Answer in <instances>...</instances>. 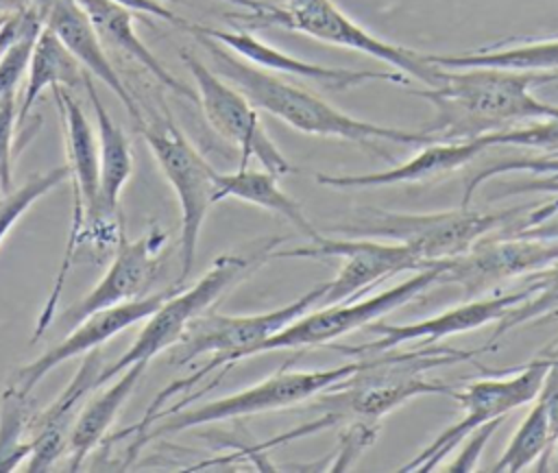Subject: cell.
Masks as SVG:
<instances>
[{
  "label": "cell",
  "mask_w": 558,
  "mask_h": 473,
  "mask_svg": "<svg viewBox=\"0 0 558 473\" xmlns=\"http://www.w3.org/2000/svg\"><path fill=\"white\" fill-rule=\"evenodd\" d=\"M222 198H238L242 203L272 211L279 218L288 220L310 242H318L323 238V233L310 222L303 205L294 196H290L279 185V177L268 170H251L248 166H244L235 172H218L216 203Z\"/></svg>",
  "instance_id": "cell-22"
},
{
  "label": "cell",
  "mask_w": 558,
  "mask_h": 473,
  "mask_svg": "<svg viewBox=\"0 0 558 473\" xmlns=\"http://www.w3.org/2000/svg\"><path fill=\"white\" fill-rule=\"evenodd\" d=\"M35 9V0H0V15H22Z\"/></svg>",
  "instance_id": "cell-35"
},
{
  "label": "cell",
  "mask_w": 558,
  "mask_h": 473,
  "mask_svg": "<svg viewBox=\"0 0 558 473\" xmlns=\"http://www.w3.org/2000/svg\"><path fill=\"white\" fill-rule=\"evenodd\" d=\"M440 262L432 264L427 268L416 270L410 279L386 288L368 299H355L344 303H331V305H316V310H307L299 318H294L290 325H286L275 336L266 338L253 355L279 351V349H296V347H318V344H331L333 340L371 325L373 320L381 318L384 314L405 305L408 301L416 299L421 292L432 288L438 279Z\"/></svg>",
  "instance_id": "cell-12"
},
{
  "label": "cell",
  "mask_w": 558,
  "mask_h": 473,
  "mask_svg": "<svg viewBox=\"0 0 558 473\" xmlns=\"http://www.w3.org/2000/svg\"><path fill=\"white\" fill-rule=\"evenodd\" d=\"M549 349L530 360L510 377H482L466 384L462 390H453L451 397L460 403L462 416L445 427L429 445H425L412 460L399 466V473L434 471L460 442L484 423L506 419L512 410L532 403L538 395L549 368Z\"/></svg>",
  "instance_id": "cell-8"
},
{
  "label": "cell",
  "mask_w": 558,
  "mask_h": 473,
  "mask_svg": "<svg viewBox=\"0 0 558 473\" xmlns=\"http://www.w3.org/2000/svg\"><path fill=\"white\" fill-rule=\"evenodd\" d=\"M547 190H558V183L549 185ZM497 233L536 240H558V196L536 205L527 216L519 220L514 218L512 222L504 225L501 229H497Z\"/></svg>",
  "instance_id": "cell-30"
},
{
  "label": "cell",
  "mask_w": 558,
  "mask_h": 473,
  "mask_svg": "<svg viewBox=\"0 0 558 473\" xmlns=\"http://www.w3.org/2000/svg\"><path fill=\"white\" fill-rule=\"evenodd\" d=\"M179 57L194 78L196 98L205 120L222 140L240 150V168L248 166V159H257L259 166L275 177L296 172L266 133L257 107L235 85L203 63L194 52L181 48Z\"/></svg>",
  "instance_id": "cell-10"
},
{
  "label": "cell",
  "mask_w": 558,
  "mask_h": 473,
  "mask_svg": "<svg viewBox=\"0 0 558 473\" xmlns=\"http://www.w3.org/2000/svg\"><path fill=\"white\" fill-rule=\"evenodd\" d=\"M556 262L558 240L501 235L493 231L466 253L440 262L436 283L458 286L466 299H477L504 281L521 279Z\"/></svg>",
  "instance_id": "cell-13"
},
{
  "label": "cell",
  "mask_w": 558,
  "mask_h": 473,
  "mask_svg": "<svg viewBox=\"0 0 558 473\" xmlns=\"http://www.w3.org/2000/svg\"><path fill=\"white\" fill-rule=\"evenodd\" d=\"M83 87L94 109L96 137H98V168H100V196L105 207L116 214L120 194L133 174V153L126 133L105 109L94 76L83 70Z\"/></svg>",
  "instance_id": "cell-23"
},
{
  "label": "cell",
  "mask_w": 558,
  "mask_h": 473,
  "mask_svg": "<svg viewBox=\"0 0 558 473\" xmlns=\"http://www.w3.org/2000/svg\"><path fill=\"white\" fill-rule=\"evenodd\" d=\"M15 126H17V92H11L4 98H0V183L4 194L11 192Z\"/></svg>",
  "instance_id": "cell-32"
},
{
  "label": "cell",
  "mask_w": 558,
  "mask_h": 473,
  "mask_svg": "<svg viewBox=\"0 0 558 473\" xmlns=\"http://www.w3.org/2000/svg\"><path fill=\"white\" fill-rule=\"evenodd\" d=\"M196 41L207 50L211 57L214 70L227 78L231 85H235L257 109L268 111L270 116L279 118L288 126L307 133V135H320V137H338L353 144H360L364 148H373L379 157L390 159V155L379 144H408V146H425L429 142H436L432 133L418 129H397V126H384L368 120L353 118L340 109H336L331 102H327L323 96L314 94L307 87H301L281 74L262 70L222 44L205 37V35H192Z\"/></svg>",
  "instance_id": "cell-2"
},
{
  "label": "cell",
  "mask_w": 558,
  "mask_h": 473,
  "mask_svg": "<svg viewBox=\"0 0 558 473\" xmlns=\"http://www.w3.org/2000/svg\"><path fill=\"white\" fill-rule=\"evenodd\" d=\"M124 9H129L131 13H146V15H153V17H159V20H166L174 26H181L183 24V17H179L172 9H168V2L170 0H111Z\"/></svg>",
  "instance_id": "cell-34"
},
{
  "label": "cell",
  "mask_w": 558,
  "mask_h": 473,
  "mask_svg": "<svg viewBox=\"0 0 558 473\" xmlns=\"http://www.w3.org/2000/svg\"><path fill=\"white\" fill-rule=\"evenodd\" d=\"M227 2H233L244 9L238 13H229L227 17L238 20L251 28L279 26L331 46L364 52L421 81L425 87H436L440 81L442 68L427 61L425 52H416L405 46L390 44L368 33L364 26L353 22L333 0H281V4H268L259 0H227Z\"/></svg>",
  "instance_id": "cell-3"
},
{
  "label": "cell",
  "mask_w": 558,
  "mask_h": 473,
  "mask_svg": "<svg viewBox=\"0 0 558 473\" xmlns=\"http://www.w3.org/2000/svg\"><path fill=\"white\" fill-rule=\"evenodd\" d=\"M360 366V360H351L347 364L333 366V368H316V371H277L270 377L238 390L229 397H220L214 401H207L203 405H194L187 410L172 412L168 419H163L159 425H155L153 436L163 434H179L190 427L209 425L218 421H231V419H244L266 412H277L283 408L299 405L325 388L333 386L336 381L344 379Z\"/></svg>",
  "instance_id": "cell-9"
},
{
  "label": "cell",
  "mask_w": 558,
  "mask_h": 473,
  "mask_svg": "<svg viewBox=\"0 0 558 473\" xmlns=\"http://www.w3.org/2000/svg\"><path fill=\"white\" fill-rule=\"evenodd\" d=\"M488 150L484 137L471 140H436L423 146L414 157L401 161L392 168L364 172V174H316V181L325 187L336 190H357V187H381V185H399V183H418L429 181L442 174H449L475 157Z\"/></svg>",
  "instance_id": "cell-19"
},
{
  "label": "cell",
  "mask_w": 558,
  "mask_h": 473,
  "mask_svg": "<svg viewBox=\"0 0 558 473\" xmlns=\"http://www.w3.org/2000/svg\"><path fill=\"white\" fill-rule=\"evenodd\" d=\"M504 423V419H495L490 423H484L482 427L473 429L460 445H462V451L460 456L447 466L449 473H466V471H473L475 469V462H480V456L486 447V442L493 438V434L497 432V427Z\"/></svg>",
  "instance_id": "cell-33"
},
{
  "label": "cell",
  "mask_w": 558,
  "mask_h": 473,
  "mask_svg": "<svg viewBox=\"0 0 558 473\" xmlns=\"http://www.w3.org/2000/svg\"><path fill=\"white\" fill-rule=\"evenodd\" d=\"M268 259H342L340 270L327 281V290L318 305L355 301L373 286L403 270L427 268L403 244L373 238H327L307 246L275 248Z\"/></svg>",
  "instance_id": "cell-11"
},
{
  "label": "cell",
  "mask_w": 558,
  "mask_h": 473,
  "mask_svg": "<svg viewBox=\"0 0 558 473\" xmlns=\"http://www.w3.org/2000/svg\"><path fill=\"white\" fill-rule=\"evenodd\" d=\"M163 244L166 233L155 222L150 225L148 233L137 240H129L124 231H120L113 259L109 262L105 275L85 296L61 312L59 323L65 329H72L85 316L98 310L150 294L148 290L155 283L163 262Z\"/></svg>",
  "instance_id": "cell-14"
},
{
  "label": "cell",
  "mask_w": 558,
  "mask_h": 473,
  "mask_svg": "<svg viewBox=\"0 0 558 473\" xmlns=\"http://www.w3.org/2000/svg\"><path fill=\"white\" fill-rule=\"evenodd\" d=\"M78 83H83V68L63 48V44L57 39V35L50 28L41 26V31L33 44L28 68L24 74V89H22V98L17 102V129L26 124V120L33 113V107L39 100L44 89H48V87L52 89L57 85L72 89Z\"/></svg>",
  "instance_id": "cell-24"
},
{
  "label": "cell",
  "mask_w": 558,
  "mask_h": 473,
  "mask_svg": "<svg viewBox=\"0 0 558 473\" xmlns=\"http://www.w3.org/2000/svg\"><path fill=\"white\" fill-rule=\"evenodd\" d=\"M0 192H2V194H4V190H2V183H0Z\"/></svg>",
  "instance_id": "cell-36"
},
{
  "label": "cell",
  "mask_w": 558,
  "mask_h": 473,
  "mask_svg": "<svg viewBox=\"0 0 558 473\" xmlns=\"http://www.w3.org/2000/svg\"><path fill=\"white\" fill-rule=\"evenodd\" d=\"M379 434V423H364V421H349L342 425V434L338 438V451L333 458L331 471H347L357 458L371 447V442Z\"/></svg>",
  "instance_id": "cell-31"
},
{
  "label": "cell",
  "mask_w": 558,
  "mask_h": 473,
  "mask_svg": "<svg viewBox=\"0 0 558 473\" xmlns=\"http://www.w3.org/2000/svg\"><path fill=\"white\" fill-rule=\"evenodd\" d=\"M35 11L39 13L41 24L57 35V39L76 59V63L116 94V98L140 129L146 122L144 113L135 96L124 85L120 72L107 57L105 44L78 0H35Z\"/></svg>",
  "instance_id": "cell-18"
},
{
  "label": "cell",
  "mask_w": 558,
  "mask_h": 473,
  "mask_svg": "<svg viewBox=\"0 0 558 473\" xmlns=\"http://www.w3.org/2000/svg\"><path fill=\"white\" fill-rule=\"evenodd\" d=\"M325 290H327V281L314 286L296 301L262 314L227 316V314L207 310L205 314L194 318L190 327L183 331L181 340L168 349L170 351L168 362L174 366H185L201 355H209V362L203 368H198L192 377L177 381L172 390L187 388L214 371H227L231 364L253 357L255 349L266 338L281 331L286 325H290L294 318H299L307 310L316 307Z\"/></svg>",
  "instance_id": "cell-6"
},
{
  "label": "cell",
  "mask_w": 558,
  "mask_h": 473,
  "mask_svg": "<svg viewBox=\"0 0 558 473\" xmlns=\"http://www.w3.org/2000/svg\"><path fill=\"white\" fill-rule=\"evenodd\" d=\"M440 68H499L517 72H558V37L490 46L462 54H425Z\"/></svg>",
  "instance_id": "cell-25"
},
{
  "label": "cell",
  "mask_w": 558,
  "mask_h": 473,
  "mask_svg": "<svg viewBox=\"0 0 558 473\" xmlns=\"http://www.w3.org/2000/svg\"><path fill=\"white\" fill-rule=\"evenodd\" d=\"M525 207H510L499 211H475L458 207L447 211H388L360 209L349 222L327 227V233L344 238H373L403 244L425 266L451 259L466 253L477 240L512 222Z\"/></svg>",
  "instance_id": "cell-4"
},
{
  "label": "cell",
  "mask_w": 558,
  "mask_h": 473,
  "mask_svg": "<svg viewBox=\"0 0 558 473\" xmlns=\"http://www.w3.org/2000/svg\"><path fill=\"white\" fill-rule=\"evenodd\" d=\"M146 366L148 362L129 364L113 377L109 388L100 390L89 403L83 405L68 432V471H78L83 460L98 447V442L116 421L120 408L140 384Z\"/></svg>",
  "instance_id": "cell-20"
},
{
  "label": "cell",
  "mask_w": 558,
  "mask_h": 473,
  "mask_svg": "<svg viewBox=\"0 0 558 473\" xmlns=\"http://www.w3.org/2000/svg\"><path fill=\"white\" fill-rule=\"evenodd\" d=\"M179 28L190 35H205L262 70L314 81L333 92H344V89L371 83V81H388V83H397V85H408V76L399 70L397 72L349 70V68H329V65L303 61L290 52H283V50L262 41L248 28H216V26L196 24V22H187V20H183V24Z\"/></svg>",
  "instance_id": "cell-15"
},
{
  "label": "cell",
  "mask_w": 558,
  "mask_h": 473,
  "mask_svg": "<svg viewBox=\"0 0 558 473\" xmlns=\"http://www.w3.org/2000/svg\"><path fill=\"white\" fill-rule=\"evenodd\" d=\"M554 456L551 434H549V412L547 403L536 395L532 399V408L519 423L497 464L490 469L493 473H519L530 466L534 471H547L549 460Z\"/></svg>",
  "instance_id": "cell-26"
},
{
  "label": "cell",
  "mask_w": 558,
  "mask_h": 473,
  "mask_svg": "<svg viewBox=\"0 0 558 473\" xmlns=\"http://www.w3.org/2000/svg\"><path fill=\"white\" fill-rule=\"evenodd\" d=\"M558 81V72H517L499 68H442L436 87L410 89L434 105L423 129L438 140H471L486 133L558 118V105L532 94L536 85Z\"/></svg>",
  "instance_id": "cell-1"
},
{
  "label": "cell",
  "mask_w": 558,
  "mask_h": 473,
  "mask_svg": "<svg viewBox=\"0 0 558 473\" xmlns=\"http://www.w3.org/2000/svg\"><path fill=\"white\" fill-rule=\"evenodd\" d=\"M532 294V286L523 283L521 290L506 292L499 296H488V299H471L458 307H451L447 312H440L436 316L414 320V323H401V325H390V323H371L366 325L371 333L377 338L357 347H344L331 342V349L344 355H360V353H377V351H390L401 344L410 342H427L434 344L440 338H449L456 333H466L477 327H484L488 323H497L510 307L517 303L525 301Z\"/></svg>",
  "instance_id": "cell-16"
},
{
  "label": "cell",
  "mask_w": 558,
  "mask_h": 473,
  "mask_svg": "<svg viewBox=\"0 0 558 473\" xmlns=\"http://www.w3.org/2000/svg\"><path fill=\"white\" fill-rule=\"evenodd\" d=\"M78 4L85 9L87 17L92 20L96 33L100 35L102 44L129 54L135 59L157 83L174 92L177 96H183L192 102H198L196 89L181 83L159 59L153 54V50L137 37L133 26V13L111 0H78Z\"/></svg>",
  "instance_id": "cell-21"
},
{
  "label": "cell",
  "mask_w": 558,
  "mask_h": 473,
  "mask_svg": "<svg viewBox=\"0 0 558 473\" xmlns=\"http://www.w3.org/2000/svg\"><path fill=\"white\" fill-rule=\"evenodd\" d=\"M523 279H525V283L532 286V294L525 301L510 307L497 320L488 342L484 344L486 351L495 349L497 340H501L514 327H521L525 323H536V320H543L547 316L558 314V262L543 268V270L525 275Z\"/></svg>",
  "instance_id": "cell-28"
},
{
  "label": "cell",
  "mask_w": 558,
  "mask_h": 473,
  "mask_svg": "<svg viewBox=\"0 0 558 473\" xmlns=\"http://www.w3.org/2000/svg\"><path fill=\"white\" fill-rule=\"evenodd\" d=\"M146 146L150 148L159 170L177 194L181 209V238H179V259L181 272L177 286L190 277L196 248L201 240V229L207 211L216 203V177L218 170L196 150V146L183 135L174 120L166 116L140 126Z\"/></svg>",
  "instance_id": "cell-7"
},
{
  "label": "cell",
  "mask_w": 558,
  "mask_h": 473,
  "mask_svg": "<svg viewBox=\"0 0 558 473\" xmlns=\"http://www.w3.org/2000/svg\"><path fill=\"white\" fill-rule=\"evenodd\" d=\"M37 416V401L33 392L9 384L0 397V473L15 471L31 453L33 421Z\"/></svg>",
  "instance_id": "cell-27"
},
{
  "label": "cell",
  "mask_w": 558,
  "mask_h": 473,
  "mask_svg": "<svg viewBox=\"0 0 558 473\" xmlns=\"http://www.w3.org/2000/svg\"><path fill=\"white\" fill-rule=\"evenodd\" d=\"M286 238H264L248 253H222L214 259V264L205 270L201 279H196L190 288H177L148 318L135 342L111 364L102 366L98 375V386L113 379L122 368L133 362H150L157 353L174 347L183 331L190 327L194 318L211 310V305L227 294L235 283H240L253 268L262 262H268V253L275 251Z\"/></svg>",
  "instance_id": "cell-5"
},
{
  "label": "cell",
  "mask_w": 558,
  "mask_h": 473,
  "mask_svg": "<svg viewBox=\"0 0 558 473\" xmlns=\"http://www.w3.org/2000/svg\"><path fill=\"white\" fill-rule=\"evenodd\" d=\"M70 179V170L68 163L50 168L46 172L33 174L28 181H24V185H20L15 192H9L4 196V201L0 203V244L7 238V233L11 231V227L28 211V207L41 198L44 194H48L52 187L65 183Z\"/></svg>",
  "instance_id": "cell-29"
},
{
  "label": "cell",
  "mask_w": 558,
  "mask_h": 473,
  "mask_svg": "<svg viewBox=\"0 0 558 473\" xmlns=\"http://www.w3.org/2000/svg\"><path fill=\"white\" fill-rule=\"evenodd\" d=\"M181 288V286H177ZM177 288H168L161 292H150L146 296L126 301V303H118L105 310H98L89 316H85L78 325H74L63 340H59L54 347H50L48 351H44L39 357H35L33 362L20 366L11 379V384H15L17 388L33 392V388L57 366H61L63 362L83 355L92 349H98L102 342L111 340L116 333L129 329L131 325L146 320Z\"/></svg>",
  "instance_id": "cell-17"
}]
</instances>
